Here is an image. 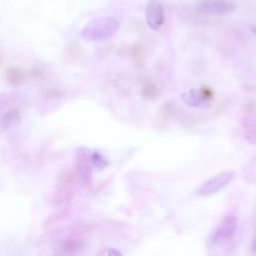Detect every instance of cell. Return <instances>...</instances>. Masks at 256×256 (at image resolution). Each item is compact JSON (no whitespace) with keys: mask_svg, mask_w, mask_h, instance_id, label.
<instances>
[{"mask_svg":"<svg viewBox=\"0 0 256 256\" xmlns=\"http://www.w3.org/2000/svg\"><path fill=\"white\" fill-rule=\"evenodd\" d=\"M119 22L110 16H104L88 22L81 35L87 41H100L113 36L119 29Z\"/></svg>","mask_w":256,"mask_h":256,"instance_id":"1","label":"cell"},{"mask_svg":"<svg viewBox=\"0 0 256 256\" xmlns=\"http://www.w3.org/2000/svg\"><path fill=\"white\" fill-rule=\"evenodd\" d=\"M58 181V190L54 202L57 206H63L66 205L72 198L75 183L76 181H79L78 173L72 169L66 168L60 173Z\"/></svg>","mask_w":256,"mask_h":256,"instance_id":"2","label":"cell"},{"mask_svg":"<svg viewBox=\"0 0 256 256\" xmlns=\"http://www.w3.org/2000/svg\"><path fill=\"white\" fill-rule=\"evenodd\" d=\"M76 169L79 181L83 185H89L92 180V152L87 147H78L75 151Z\"/></svg>","mask_w":256,"mask_h":256,"instance_id":"3","label":"cell"},{"mask_svg":"<svg viewBox=\"0 0 256 256\" xmlns=\"http://www.w3.org/2000/svg\"><path fill=\"white\" fill-rule=\"evenodd\" d=\"M234 178V172L231 170L220 172L217 175L204 181L196 190V194L201 197L213 195L225 188Z\"/></svg>","mask_w":256,"mask_h":256,"instance_id":"4","label":"cell"},{"mask_svg":"<svg viewBox=\"0 0 256 256\" xmlns=\"http://www.w3.org/2000/svg\"><path fill=\"white\" fill-rule=\"evenodd\" d=\"M238 218L234 214L226 215L219 225L216 227L214 232L210 237V242L215 245H219L229 240L235 233L237 229Z\"/></svg>","mask_w":256,"mask_h":256,"instance_id":"5","label":"cell"},{"mask_svg":"<svg viewBox=\"0 0 256 256\" xmlns=\"http://www.w3.org/2000/svg\"><path fill=\"white\" fill-rule=\"evenodd\" d=\"M214 98V92L209 87L193 88L181 94V100L189 107H206Z\"/></svg>","mask_w":256,"mask_h":256,"instance_id":"6","label":"cell"},{"mask_svg":"<svg viewBox=\"0 0 256 256\" xmlns=\"http://www.w3.org/2000/svg\"><path fill=\"white\" fill-rule=\"evenodd\" d=\"M235 3L232 0H201L196 10L206 15H221L234 10Z\"/></svg>","mask_w":256,"mask_h":256,"instance_id":"7","label":"cell"},{"mask_svg":"<svg viewBox=\"0 0 256 256\" xmlns=\"http://www.w3.org/2000/svg\"><path fill=\"white\" fill-rule=\"evenodd\" d=\"M146 22L149 28L154 31L159 30L165 21L164 6L160 0H149L145 10Z\"/></svg>","mask_w":256,"mask_h":256,"instance_id":"8","label":"cell"},{"mask_svg":"<svg viewBox=\"0 0 256 256\" xmlns=\"http://www.w3.org/2000/svg\"><path fill=\"white\" fill-rule=\"evenodd\" d=\"M5 79L9 85L13 87H19L25 83L26 74L19 67L9 66L5 71Z\"/></svg>","mask_w":256,"mask_h":256,"instance_id":"9","label":"cell"},{"mask_svg":"<svg viewBox=\"0 0 256 256\" xmlns=\"http://www.w3.org/2000/svg\"><path fill=\"white\" fill-rule=\"evenodd\" d=\"M21 119V110L18 107H12L8 109L0 117V128L2 130L8 129L16 124Z\"/></svg>","mask_w":256,"mask_h":256,"instance_id":"10","label":"cell"},{"mask_svg":"<svg viewBox=\"0 0 256 256\" xmlns=\"http://www.w3.org/2000/svg\"><path fill=\"white\" fill-rule=\"evenodd\" d=\"M140 94L146 100H154L159 95V87L154 80L145 78L142 81Z\"/></svg>","mask_w":256,"mask_h":256,"instance_id":"11","label":"cell"},{"mask_svg":"<svg viewBox=\"0 0 256 256\" xmlns=\"http://www.w3.org/2000/svg\"><path fill=\"white\" fill-rule=\"evenodd\" d=\"M82 246H83L82 241L79 238L69 237L63 242L61 249L65 254H75L79 252Z\"/></svg>","mask_w":256,"mask_h":256,"instance_id":"12","label":"cell"},{"mask_svg":"<svg viewBox=\"0 0 256 256\" xmlns=\"http://www.w3.org/2000/svg\"><path fill=\"white\" fill-rule=\"evenodd\" d=\"M92 163L93 167L96 168L97 170H103L108 165V161L102 156V154L99 151L92 152Z\"/></svg>","mask_w":256,"mask_h":256,"instance_id":"13","label":"cell"},{"mask_svg":"<svg viewBox=\"0 0 256 256\" xmlns=\"http://www.w3.org/2000/svg\"><path fill=\"white\" fill-rule=\"evenodd\" d=\"M131 56L134 59L135 62L140 63L143 60V56H144V50L143 47L139 44H135L134 46H132L131 48Z\"/></svg>","mask_w":256,"mask_h":256,"instance_id":"14","label":"cell"},{"mask_svg":"<svg viewBox=\"0 0 256 256\" xmlns=\"http://www.w3.org/2000/svg\"><path fill=\"white\" fill-rule=\"evenodd\" d=\"M29 76L34 80H39L44 76V70L40 67H33L29 71Z\"/></svg>","mask_w":256,"mask_h":256,"instance_id":"15","label":"cell"},{"mask_svg":"<svg viewBox=\"0 0 256 256\" xmlns=\"http://www.w3.org/2000/svg\"><path fill=\"white\" fill-rule=\"evenodd\" d=\"M245 139L251 143L252 145H256V130L252 129V130H248L245 134H244Z\"/></svg>","mask_w":256,"mask_h":256,"instance_id":"16","label":"cell"},{"mask_svg":"<svg viewBox=\"0 0 256 256\" xmlns=\"http://www.w3.org/2000/svg\"><path fill=\"white\" fill-rule=\"evenodd\" d=\"M105 254H108V255H121V252L114 249V248H109L106 250Z\"/></svg>","mask_w":256,"mask_h":256,"instance_id":"17","label":"cell"},{"mask_svg":"<svg viewBox=\"0 0 256 256\" xmlns=\"http://www.w3.org/2000/svg\"><path fill=\"white\" fill-rule=\"evenodd\" d=\"M61 93H60V91L59 90H57V89H55V90H49L48 92H47V96H50V97H54V96H59Z\"/></svg>","mask_w":256,"mask_h":256,"instance_id":"18","label":"cell"},{"mask_svg":"<svg viewBox=\"0 0 256 256\" xmlns=\"http://www.w3.org/2000/svg\"><path fill=\"white\" fill-rule=\"evenodd\" d=\"M250 29H251V31L256 35V25H251V26H250Z\"/></svg>","mask_w":256,"mask_h":256,"instance_id":"19","label":"cell"}]
</instances>
